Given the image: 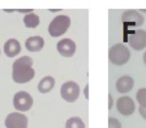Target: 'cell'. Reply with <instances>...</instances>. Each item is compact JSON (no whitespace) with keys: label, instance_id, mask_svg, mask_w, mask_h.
Instances as JSON below:
<instances>
[{"label":"cell","instance_id":"603a6c76","mask_svg":"<svg viewBox=\"0 0 146 128\" xmlns=\"http://www.w3.org/2000/svg\"><path fill=\"white\" fill-rule=\"evenodd\" d=\"M143 61H144V63H145V65H146V51L144 52V54H143Z\"/></svg>","mask_w":146,"mask_h":128},{"label":"cell","instance_id":"7402d4cb","mask_svg":"<svg viewBox=\"0 0 146 128\" xmlns=\"http://www.w3.org/2000/svg\"><path fill=\"white\" fill-rule=\"evenodd\" d=\"M17 12L19 13H24V14H27V13H30V12H33V9H17Z\"/></svg>","mask_w":146,"mask_h":128},{"label":"cell","instance_id":"30bf717a","mask_svg":"<svg viewBox=\"0 0 146 128\" xmlns=\"http://www.w3.org/2000/svg\"><path fill=\"white\" fill-rule=\"evenodd\" d=\"M121 20L124 23H132L134 26H141L144 23V17L139 11L129 9L122 13Z\"/></svg>","mask_w":146,"mask_h":128},{"label":"cell","instance_id":"44dd1931","mask_svg":"<svg viewBox=\"0 0 146 128\" xmlns=\"http://www.w3.org/2000/svg\"><path fill=\"white\" fill-rule=\"evenodd\" d=\"M113 106V98L111 94H108V109H111Z\"/></svg>","mask_w":146,"mask_h":128},{"label":"cell","instance_id":"5bb4252c","mask_svg":"<svg viewBox=\"0 0 146 128\" xmlns=\"http://www.w3.org/2000/svg\"><path fill=\"white\" fill-rule=\"evenodd\" d=\"M54 86H55L54 77L48 75V76L43 77L42 79L39 81L38 85H37V89H38V91L40 92V93L46 94V93H49V92L54 88Z\"/></svg>","mask_w":146,"mask_h":128},{"label":"cell","instance_id":"ac0fdd59","mask_svg":"<svg viewBox=\"0 0 146 128\" xmlns=\"http://www.w3.org/2000/svg\"><path fill=\"white\" fill-rule=\"evenodd\" d=\"M108 127L109 128H122V125L120 121L116 118L110 117L108 119Z\"/></svg>","mask_w":146,"mask_h":128},{"label":"cell","instance_id":"277c9868","mask_svg":"<svg viewBox=\"0 0 146 128\" xmlns=\"http://www.w3.org/2000/svg\"><path fill=\"white\" fill-rule=\"evenodd\" d=\"M80 94V87L75 81H67L62 84L60 95L66 102L73 103L78 99Z\"/></svg>","mask_w":146,"mask_h":128},{"label":"cell","instance_id":"cb8c5ba5","mask_svg":"<svg viewBox=\"0 0 146 128\" xmlns=\"http://www.w3.org/2000/svg\"><path fill=\"white\" fill-rule=\"evenodd\" d=\"M139 12H143V13H146V9H139Z\"/></svg>","mask_w":146,"mask_h":128},{"label":"cell","instance_id":"7a4b0ae2","mask_svg":"<svg viewBox=\"0 0 146 128\" xmlns=\"http://www.w3.org/2000/svg\"><path fill=\"white\" fill-rule=\"evenodd\" d=\"M131 57L130 50L122 43H116L110 47L108 51V58L110 62L116 66L125 65Z\"/></svg>","mask_w":146,"mask_h":128},{"label":"cell","instance_id":"d6986e66","mask_svg":"<svg viewBox=\"0 0 146 128\" xmlns=\"http://www.w3.org/2000/svg\"><path fill=\"white\" fill-rule=\"evenodd\" d=\"M83 94L86 99H89V84L88 83L85 85V88H84V90H83Z\"/></svg>","mask_w":146,"mask_h":128},{"label":"cell","instance_id":"6da1fadb","mask_svg":"<svg viewBox=\"0 0 146 128\" xmlns=\"http://www.w3.org/2000/svg\"><path fill=\"white\" fill-rule=\"evenodd\" d=\"M35 76L33 60L29 56H22L12 64V79L15 83L25 84L30 82Z\"/></svg>","mask_w":146,"mask_h":128},{"label":"cell","instance_id":"4fadbf2b","mask_svg":"<svg viewBox=\"0 0 146 128\" xmlns=\"http://www.w3.org/2000/svg\"><path fill=\"white\" fill-rule=\"evenodd\" d=\"M45 41L41 36H31L25 41V48L30 52H39L43 49Z\"/></svg>","mask_w":146,"mask_h":128},{"label":"cell","instance_id":"e0dca14e","mask_svg":"<svg viewBox=\"0 0 146 128\" xmlns=\"http://www.w3.org/2000/svg\"><path fill=\"white\" fill-rule=\"evenodd\" d=\"M136 99L141 107L146 108V87H142L136 92Z\"/></svg>","mask_w":146,"mask_h":128},{"label":"cell","instance_id":"3957f363","mask_svg":"<svg viewBox=\"0 0 146 128\" xmlns=\"http://www.w3.org/2000/svg\"><path fill=\"white\" fill-rule=\"evenodd\" d=\"M71 25V19L68 15L61 14L55 16L48 25V33L51 37H59L67 32Z\"/></svg>","mask_w":146,"mask_h":128},{"label":"cell","instance_id":"9c48e42d","mask_svg":"<svg viewBox=\"0 0 146 128\" xmlns=\"http://www.w3.org/2000/svg\"><path fill=\"white\" fill-rule=\"evenodd\" d=\"M130 47L136 51H141L146 48V30L138 29L129 37L128 40Z\"/></svg>","mask_w":146,"mask_h":128},{"label":"cell","instance_id":"d4e9b609","mask_svg":"<svg viewBox=\"0 0 146 128\" xmlns=\"http://www.w3.org/2000/svg\"><path fill=\"white\" fill-rule=\"evenodd\" d=\"M0 54H1V51H0Z\"/></svg>","mask_w":146,"mask_h":128},{"label":"cell","instance_id":"5b68a950","mask_svg":"<svg viewBox=\"0 0 146 128\" xmlns=\"http://www.w3.org/2000/svg\"><path fill=\"white\" fill-rule=\"evenodd\" d=\"M33 105V98L28 92L18 91L13 97V106L17 111L26 112L31 109Z\"/></svg>","mask_w":146,"mask_h":128},{"label":"cell","instance_id":"9a60e30c","mask_svg":"<svg viewBox=\"0 0 146 128\" xmlns=\"http://www.w3.org/2000/svg\"><path fill=\"white\" fill-rule=\"evenodd\" d=\"M23 23L27 28H36L40 24V18L34 12L27 13L23 17Z\"/></svg>","mask_w":146,"mask_h":128},{"label":"cell","instance_id":"ba28073f","mask_svg":"<svg viewBox=\"0 0 146 128\" xmlns=\"http://www.w3.org/2000/svg\"><path fill=\"white\" fill-rule=\"evenodd\" d=\"M116 108L121 115L129 116L135 111V103L129 96H121L116 101Z\"/></svg>","mask_w":146,"mask_h":128},{"label":"cell","instance_id":"8fae6325","mask_svg":"<svg viewBox=\"0 0 146 128\" xmlns=\"http://www.w3.org/2000/svg\"><path fill=\"white\" fill-rule=\"evenodd\" d=\"M3 51H4L5 55L9 58H13V57L17 56L19 53L21 52V44L17 39L10 38L4 43L3 46Z\"/></svg>","mask_w":146,"mask_h":128},{"label":"cell","instance_id":"ffe728a7","mask_svg":"<svg viewBox=\"0 0 146 128\" xmlns=\"http://www.w3.org/2000/svg\"><path fill=\"white\" fill-rule=\"evenodd\" d=\"M139 114L141 115V117L143 118V119L146 120V108L145 107H141V106H140L139 107Z\"/></svg>","mask_w":146,"mask_h":128},{"label":"cell","instance_id":"52a82bcc","mask_svg":"<svg viewBox=\"0 0 146 128\" xmlns=\"http://www.w3.org/2000/svg\"><path fill=\"white\" fill-rule=\"evenodd\" d=\"M76 48H77V46H76L75 41H73L70 38H63L59 40L56 44L57 52L65 58L72 57L75 54Z\"/></svg>","mask_w":146,"mask_h":128},{"label":"cell","instance_id":"2e32d148","mask_svg":"<svg viewBox=\"0 0 146 128\" xmlns=\"http://www.w3.org/2000/svg\"><path fill=\"white\" fill-rule=\"evenodd\" d=\"M65 128H85V124L80 117L74 116L67 120L65 123Z\"/></svg>","mask_w":146,"mask_h":128},{"label":"cell","instance_id":"8992f818","mask_svg":"<svg viewBox=\"0 0 146 128\" xmlns=\"http://www.w3.org/2000/svg\"><path fill=\"white\" fill-rule=\"evenodd\" d=\"M5 126L6 128H27L28 118L20 112H12L5 118Z\"/></svg>","mask_w":146,"mask_h":128},{"label":"cell","instance_id":"7c38bea8","mask_svg":"<svg viewBox=\"0 0 146 128\" xmlns=\"http://www.w3.org/2000/svg\"><path fill=\"white\" fill-rule=\"evenodd\" d=\"M134 87V79L129 75H123L116 81V90L119 93L125 94L130 92Z\"/></svg>","mask_w":146,"mask_h":128}]
</instances>
